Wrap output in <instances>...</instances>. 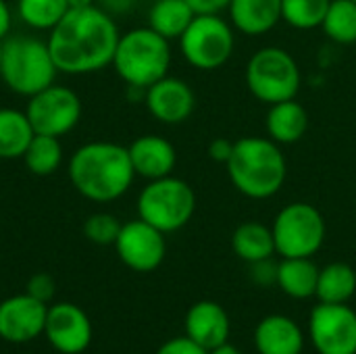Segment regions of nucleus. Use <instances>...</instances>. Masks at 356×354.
Instances as JSON below:
<instances>
[{"instance_id": "1", "label": "nucleus", "mask_w": 356, "mask_h": 354, "mask_svg": "<svg viewBox=\"0 0 356 354\" xmlns=\"http://www.w3.org/2000/svg\"><path fill=\"white\" fill-rule=\"evenodd\" d=\"M121 31L115 17L98 4L69 8V13L48 31V50L58 73L88 75L113 65Z\"/></svg>"}, {"instance_id": "2", "label": "nucleus", "mask_w": 356, "mask_h": 354, "mask_svg": "<svg viewBox=\"0 0 356 354\" xmlns=\"http://www.w3.org/2000/svg\"><path fill=\"white\" fill-rule=\"evenodd\" d=\"M73 190L90 202L108 204L125 196L136 179L127 146L94 140L81 144L67 163Z\"/></svg>"}, {"instance_id": "3", "label": "nucleus", "mask_w": 356, "mask_h": 354, "mask_svg": "<svg viewBox=\"0 0 356 354\" xmlns=\"http://www.w3.org/2000/svg\"><path fill=\"white\" fill-rule=\"evenodd\" d=\"M232 186L246 198H273L286 184L288 161L277 142L267 136H244L234 142L225 163Z\"/></svg>"}, {"instance_id": "4", "label": "nucleus", "mask_w": 356, "mask_h": 354, "mask_svg": "<svg viewBox=\"0 0 356 354\" xmlns=\"http://www.w3.org/2000/svg\"><path fill=\"white\" fill-rule=\"evenodd\" d=\"M171 58V42L144 25L121 33L113 67L125 86L146 90L161 77L169 75Z\"/></svg>"}, {"instance_id": "5", "label": "nucleus", "mask_w": 356, "mask_h": 354, "mask_svg": "<svg viewBox=\"0 0 356 354\" xmlns=\"http://www.w3.org/2000/svg\"><path fill=\"white\" fill-rule=\"evenodd\" d=\"M56 65L48 42L35 35H8L2 40L0 77L19 96H33L56 79Z\"/></svg>"}, {"instance_id": "6", "label": "nucleus", "mask_w": 356, "mask_h": 354, "mask_svg": "<svg viewBox=\"0 0 356 354\" xmlns=\"http://www.w3.org/2000/svg\"><path fill=\"white\" fill-rule=\"evenodd\" d=\"M138 217L161 230L165 236L186 227L196 211L194 188L175 175L150 179L136 200Z\"/></svg>"}, {"instance_id": "7", "label": "nucleus", "mask_w": 356, "mask_h": 354, "mask_svg": "<svg viewBox=\"0 0 356 354\" xmlns=\"http://www.w3.org/2000/svg\"><path fill=\"white\" fill-rule=\"evenodd\" d=\"M248 92L263 104L292 100L298 96L302 73L296 58L282 46H263L246 63Z\"/></svg>"}, {"instance_id": "8", "label": "nucleus", "mask_w": 356, "mask_h": 354, "mask_svg": "<svg viewBox=\"0 0 356 354\" xmlns=\"http://www.w3.org/2000/svg\"><path fill=\"white\" fill-rule=\"evenodd\" d=\"M271 232L282 259H313L325 242L327 225L315 204L296 200L280 209Z\"/></svg>"}, {"instance_id": "9", "label": "nucleus", "mask_w": 356, "mask_h": 354, "mask_svg": "<svg viewBox=\"0 0 356 354\" xmlns=\"http://www.w3.org/2000/svg\"><path fill=\"white\" fill-rule=\"evenodd\" d=\"M177 42L190 67L215 71L232 58L236 50V29L221 15H196Z\"/></svg>"}, {"instance_id": "10", "label": "nucleus", "mask_w": 356, "mask_h": 354, "mask_svg": "<svg viewBox=\"0 0 356 354\" xmlns=\"http://www.w3.org/2000/svg\"><path fill=\"white\" fill-rule=\"evenodd\" d=\"M81 113L83 106L77 92L60 83H50L48 88L29 96L25 106V115L33 131L54 138L71 134L81 121Z\"/></svg>"}, {"instance_id": "11", "label": "nucleus", "mask_w": 356, "mask_h": 354, "mask_svg": "<svg viewBox=\"0 0 356 354\" xmlns=\"http://www.w3.org/2000/svg\"><path fill=\"white\" fill-rule=\"evenodd\" d=\"M309 340L319 354H356V311L319 303L309 317Z\"/></svg>"}, {"instance_id": "12", "label": "nucleus", "mask_w": 356, "mask_h": 354, "mask_svg": "<svg viewBox=\"0 0 356 354\" xmlns=\"http://www.w3.org/2000/svg\"><path fill=\"white\" fill-rule=\"evenodd\" d=\"M113 246L121 263L136 273H150L159 269L167 255L165 234L140 217L121 225Z\"/></svg>"}, {"instance_id": "13", "label": "nucleus", "mask_w": 356, "mask_h": 354, "mask_svg": "<svg viewBox=\"0 0 356 354\" xmlns=\"http://www.w3.org/2000/svg\"><path fill=\"white\" fill-rule=\"evenodd\" d=\"M44 336L60 354H81L92 344V321L81 307L56 303L48 307Z\"/></svg>"}, {"instance_id": "14", "label": "nucleus", "mask_w": 356, "mask_h": 354, "mask_svg": "<svg viewBox=\"0 0 356 354\" xmlns=\"http://www.w3.org/2000/svg\"><path fill=\"white\" fill-rule=\"evenodd\" d=\"M144 104L159 123L179 125L192 117L196 108V94L186 79L165 75L146 88Z\"/></svg>"}, {"instance_id": "15", "label": "nucleus", "mask_w": 356, "mask_h": 354, "mask_svg": "<svg viewBox=\"0 0 356 354\" xmlns=\"http://www.w3.org/2000/svg\"><path fill=\"white\" fill-rule=\"evenodd\" d=\"M48 305L27 292L0 303V338L10 344H25L44 334Z\"/></svg>"}, {"instance_id": "16", "label": "nucleus", "mask_w": 356, "mask_h": 354, "mask_svg": "<svg viewBox=\"0 0 356 354\" xmlns=\"http://www.w3.org/2000/svg\"><path fill=\"white\" fill-rule=\"evenodd\" d=\"M184 330L190 340H194L204 351H213L229 342L232 321L227 311L215 300L194 303L184 319Z\"/></svg>"}, {"instance_id": "17", "label": "nucleus", "mask_w": 356, "mask_h": 354, "mask_svg": "<svg viewBox=\"0 0 356 354\" xmlns=\"http://www.w3.org/2000/svg\"><path fill=\"white\" fill-rule=\"evenodd\" d=\"M129 159L136 171V177H144L146 182L173 175L177 165V150L175 146L156 134L138 136L129 146Z\"/></svg>"}, {"instance_id": "18", "label": "nucleus", "mask_w": 356, "mask_h": 354, "mask_svg": "<svg viewBox=\"0 0 356 354\" xmlns=\"http://www.w3.org/2000/svg\"><path fill=\"white\" fill-rule=\"evenodd\" d=\"M254 346L259 354H302L305 332L286 315H267L254 328Z\"/></svg>"}, {"instance_id": "19", "label": "nucleus", "mask_w": 356, "mask_h": 354, "mask_svg": "<svg viewBox=\"0 0 356 354\" xmlns=\"http://www.w3.org/2000/svg\"><path fill=\"white\" fill-rule=\"evenodd\" d=\"M229 23L244 35H263L282 21V0H232Z\"/></svg>"}, {"instance_id": "20", "label": "nucleus", "mask_w": 356, "mask_h": 354, "mask_svg": "<svg viewBox=\"0 0 356 354\" xmlns=\"http://www.w3.org/2000/svg\"><path fill=\"white\" fill-rule=\"evenodd\" d=\"M265 129L267 138H271L280 146L296 144L309 131V111L296 98L275 102L267 111Z\"/></svg>"}, {"instance_id": "21", "label": "nucleus", "mask_w": 356, "mask_h": 354, "mask_svg": "<svg viewBox=\"0 0 356 354\" xmlns=\"http://www.w3.org/2000/svg\"><path fill=\"white\" fill-rule=\"evenodd\" d=\"M232 250L244 263H259L265 259H273L275 240L269 225L261 221H244L232 234Z\"/></svg>"}, {"instance_id": "22", "label": "nucleus", "mask_w": 356, "mask_h": 354, "mask_svg": "<svg viewBox=\"0 0 356 354\" xmlns=\"http://www.w3.org/2000/svg\"><path fill=\"white\" fill-rule=\"evenodd\" d=\"M319 267L313 259H282L277 263V282L275 286L294 300L313 298L317 292Z\"/></svg>"}, {"instance_id": "23", "label": "nucleus", "mask_w": 356, "mask_h": 354, "mask_svg": "<svg viewBox=\"0 0 356 354\" xmlns=\"http://www.w3.org/2000/svg\"><path fill=\"white\" fill-rule=\"evenodd\" d=\"M33 136L35 131L25 111L0 106V159H23Z\"/></svg>"}, {"instance_id": "24", "label": "nucleus", "mask_w": 356, "mask_h": 354, "mask_svg": "<svg viewBox=\"0 0 356 354\" xmlns=\"http://www.w3.org/2000/svg\"><path fill=\"white\" fill-rule=\"evenodd\" d=\"M356 294V271L342 261L319 269L315 298L327 305H348Z\"/></svg>"}, {"instance_id": "25", "label": "nucleus", "mask_w": 356, "mask_h": 354, "mask_svg": "<svg viewBox=\"0 0 356 354\" xmlns=\"http://www.w3.org/2000/svg\"><path fill=\"white\" fill-rule=\"evenodd\" d=\"M194 17L196 13L186 0H152L148 8V27L171 42L179 40Z\"/></svg>"}, {"instance_id": "26", "label": "nucleus", "mask_w": 356, "mask_h": 354, "mask_svg": "<svg viewBox=\"0 0 356 354\" xmlns=\"http://www.w3.org/2000/svg\"><path fill=\"white\" fill-rule=\"evenodd\" d=\"M63 159H65V152H63L60 138L42 136V134H35L31 138V142L23 154V163H25L27 171L33 175H40V177L56 173L63 165Z\"/></svg>"}, {"instance_id": "27", "label": "nucleus", "mask_w": 356, "mask_h": 354, "mask_svg": "<svg viewBox=\"0 0 356 354\" xmlns=\"http://www.w3.org/2000/svg\"><path fill=\"white\" fill-rule=\"evenodd\" d=\"M67 13V0H17V17L35 31H50Z\"/></svg>"}, {"instance_id": "28", "label": "nucleus", "mask_w": 356, "mask_h": 354, "mask_svg": "<svg viewBox=\"0 0 356 354\" xmlns=\"http://www.w3.org/2000/svg\"><path fill=\"white\" fill-rule=\"evenodd\" d=\"M321 29L336 44H356V0H332Z\"/></svg>"}, {"instance_id": "29", "label": "nucleus", "mask_w": 356, "mask_h": 354, "mask_svg": "<svg viewBox=\"0 0 356 354\" xmlns=\"http://www.w3.org/2000/svg\"><path fill=\"white\" fill-rule=\"evenodd\" d=\"M332 0H282V21L307 31L321 27Z\"/></svg>"}, {"instance_id": "30", "label": "nucleus", "mask_w": 356, "mask_h": 354, "mask_svg": "<svg viewBox=\"0 0 356 354\" xmlns=\"http://www.w3.org/2000/svg\"><path fill=\"white\" fill-rule=\"evenodd\" d=\"M121 221L111 215V213H92L83 221V236L98 246H113L119 232H121Z\"/></svg>"}, {"instance_id": "31", "label": "nucleus", "mask_w": 356, "mask_h": 354, "mask_svg": "<svg viewBox=\"0 0 356 354\" xmlns=\"http://www.w3.org/2000/svg\"><path fill=\"white\" fill-rule=\"evenodd\" d=\"M25 292H27L29 296H33L35 300L48 305V303H52V298H54L56 286H54V280H52L48 273H35V275L29 277V282H27V286H25Z\"/></svg>"}, {"instance_id": "32", "label": "nucleus", "mask_w": 356, "mask_h": 354, "mask_svg": "<svg viewBox=\"0 0 356 354\" xmlns=\"http://www.w3.org/2000/svg\"><path fill=\"white\" fill-rule=\"evenodd\" d=\"M156 354H209V351H204L202 346H198L194 340H190L184 334V336H177V338L163 342Z\"/></svg>"}, {"instance_id": "33", "label": "nucleus", "mask_w": 356, "mask_h": 354, "mask_svg": "<svg viewBox=\"0 0 356 354\" xmlns=\"http://www.w3.org/2000/svg\"><path fill=\"white\" fill-rule=\"evenodd\" d=\"M250 280L263 288L273 286L277 282V265L271 259L259 261V263H250Z\"/></svg>"}, {"instance_id": "34", "label": "nucleus", "mask_w": 356, "mask_h": 354, "mask_svg": "<svg viewBox=\"0 0 356 354\" xmlns=\"http://www.w3.org/2000/svg\"><path fill=\"white\" fill-rule=\"evenodd\" d=\"M196 15H221L229 8L232 0H186Z\"/></svg>"}, {"instance_id": "35", "label": "nucleus", "mask_w": 356, "mask_h": 354, "mask_svg": "<svg viewBox=\"0 0 356 354\" xmlns=\"http://www.w3.org/2000/svg\"><path fill=\"white\" fill-rule=\"evenodd\" d=\"M232 152H234V142L227 140V138H215V140L209 144V156H211L215 163L225 165V163L229 161Z\"/></svg>"}, {"instance_id": "36", "label": "nucleus", "mask_w": 356, "mask_h": 354, "mask_svg": "<svg viewBox=\"0 0 356 354\" xmlns=\"http://www.w3.org/2000/svg\"><path fill=\"white\" fill-rule=\"evenodd\" d=\"M138 0H100V8L106 10L111 17H119V15H127L134 10Z\"/></svg>"}, {"instance_id": "37", "label": "nucleus", "mask_w": 356, "mask_h": 354, "mask_svg": "<svg viewBox=\"0 0 356 354\" xmlns=\"http://www.w3.org/2000/svg\"><path fill=\"white\" fill-rule=\"evenodd\" d=\"M13 29V10L6 0H0V42L10 35Z\"/></svg>"}, {"instance_id": "38", "label": "nucleus", "mask_w": 356, "mask_h": 354, "mask_svg": "<svg viewBox=\"0 0 356 354\" xmlns=\"http://www.w3.org/2000/svg\"><path fill=\"white\" fill-rule=\"evenodd\" d=\"M209 354H242V353H240L234 344L225 342V344H221V346H217V348L209 351Z\"/></svg>"}, {"instance_id": "39", "label": "nucleus", "mask_w": 356, "mask_h": 354, "mask_svg": "<svg viewBox=\"0 0 356 354\" xmlns=\"http://www.w3.org/2000/svg\"><path fill=\"white\" fill-rule=\"evenodd\" d=\"M67 2H69V8H88L96 4V0H67Z\"/></svg>"}, {"instance_id": "40", "label": "nucleus", "mask_w": 356, "mask_h": 354, "mask_svg": "<svg viewBox=\"0 0 356 354\" xmlns=\"http://www.w3.org/2000/svg\"><path fill=\"white\" fill-rule=\"evenodd\" d=\"M0 58H2V42H0Z\"/></svg>"}, {"instance_id": "41", "label": "nucleus", "mask_w": 356, "mask_h": 354, "mask_svg": "<svg viewBox=\"0 0 356 354\" xmlns=\"http://www.w3.org/2000/svg\"><path fill=\"white\" fill-rule=\"evenodd\" d=\"M150 2H152V0H150Z\"/></svg>"}]
</instances>
